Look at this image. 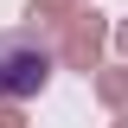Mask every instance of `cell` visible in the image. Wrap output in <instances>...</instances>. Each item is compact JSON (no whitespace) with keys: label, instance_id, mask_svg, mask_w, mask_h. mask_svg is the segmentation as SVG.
Segmentation results:
<instances>
[{"label":"cell","instance_id":"1","mask_svg":"<svg viewBox=\"0 0 128 128\" xmlns=\"http://www.w3.org/2000/svg\"><path fill=\"white\" fill-rule=\"evenodd\" d=\"M58 77V58H51V38L45 26H13L0 32V96H13V102H32V96H45V83Z\"/></svg>","mask_w":128,"mask_h":128},{"label":"cell","instance_id":"2","mask_svg":"<svg viewBox=\"0 0 128 128\" xmlns=\"http://www.w3.org/2000/svg\"><path fill=\"white\" fill-rule=\"evenodd\" d=\"M109 26H115V19H109V13H96V0H90V6H77V13H64V19H51V26H45V38H51L58 70L90 77L96 64L109 58Z\"/></svg>","mask_w":128,"mask_h":128},{"label":"cell","instance_id":"3","mask_svg":"<svg viewBox=\"0 0 128 128\" xmlns=\"http://www.w3.org/2000/svg\"><path fill=\"white\" fill-rule=\"evenodd\" d=\"M90 90L102 109H128V58H102L90 70Z\"/></svg>","mask_w":128,"mask_h":128},{"label":"cell","instance_id":"4","mask_svg":"<svg viewBox=\"0 0 128 128\" xmlns=\"http://www.w3.org/2000/svg\"><path fill=\"white\" fill-rule=\"evenodd\" d=\"M77 6H90V0H26V19H32V26H51V19L77 13Z\"/></svg>","mask_w":128,"mask_h":128},{"label":"cell","instance_id":"5","mask_svg":"<svg viewBox=\"0 0 128 128\" xmlns=\"http://www.w3.org/2000/svg\"><path fill=\"white\" fill-rule=\"evenodd\" d=\"M0 128H26V102H13V96H0Z\"/></svg>","mask_w":128,"mask_h":128},{"label":"cell","instance_id":"6","mask_svg":"<svg viewBox=\"0 0 128 128\" xmlns=\"http://www.w3.org/2000/svg\"><path fill=\"white\" fill-rule=\"evenodd\" d=\"M109 51H115V58H128V19H115V26H109Z\"/></svg>","mask_w":128,"mask_h":128},{"label":"cell","instance_id":"7","mask_svg":"<svg viewBox=\"0 0 128 128\" xmlns=\"http://www.w3.org/2000/svg\"><path fill=\"white\" fill-rule=\"evenodd\" d=\"M109 115H115V122H109V128H128V109H109Z\"/></svg>","mask_w":128,"mask_h":128}]
</instances>
